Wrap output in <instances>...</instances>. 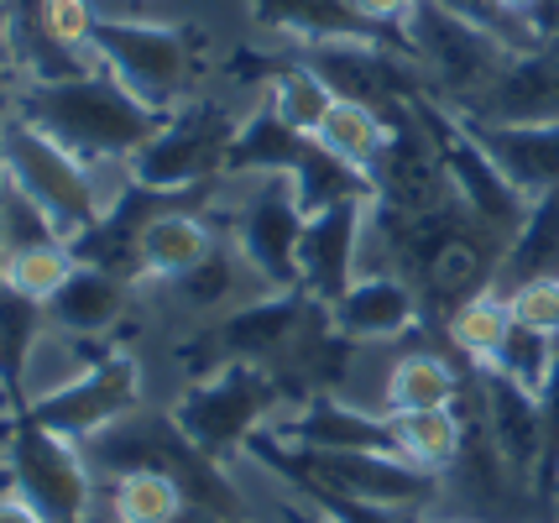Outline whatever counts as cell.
I'll use <instances>...</instances> for the list:
<instances>
[{
    "mask_svg": "<svg viewBox=\"0 0 559 523\" xmlns=\"http://www.w3.org/2000/svg\"><path fill=\"white\" fill-rule=\"evenodd\" d=\"M528 277H559V189L528 200V215L518 225V236L508 241L497 288L528 283Z\"/></svg>",
    "mask_w": 559,
    "mask_h": 523,
    "instance_id": "24",
    "label": "cell"
},
{
    "mask_svg": "<svg viewBox=\"0 0 559 523\" xmlns=\"http://www.w3.org/2000/svg\"><path fill=\"white\" fill-rule=\"evenodd\" d=\"M324 309L319 299H309L304 288H277V294H262V299L241 304L219 320L199 324L194 341H183V361L194 367L199 377L219 372V367H277L298 335L314 324V314Z\"/></svg>",
    "mask_w": 559,
    "mask_h": 523,
    "instance_id": "9",
    "label": "cell"
},
{
    "mask_svg": "<svg viewBox=\"0 0 559 523\" xmlns=\"http://www.w3.org/2000/svg\"><path fill=\"white\" fill-rule=\"evenodd\" d=\"M429 320V309L418 299L408 277L388 273V268H366L341 299L330 304V324L356 346H392L408 341L418 324Z\"/></svg>",
    "mask_w": 559,
    "mask_h": 523,
    "instance_id": "13",
    "label": "cell"
},
{
    "mask_svg": "<svg viewBox=\"0 0 559 523\" xmlns=\"http://www.w3.org/2000/svg\"><path fill=\"white\" fill-rule=\"evenodd\" d=\"M314 136H298L267 110V100L257 105L251 116L236 131V147H230V163H225V178H293L298 163L309 157Z\"/></svg>",
    "mask_w": 559,
    "mask_h": 523,
    "instance_id": "22",
    "label": "cell"
},
{
    "mask_svg": "<svg viewBox=\"0 0 559 523\" xmlns=\"http://www.w3.org/2000/svg\"><path fill=\"white\" fill-rule=\"evenodd\" d=\"M0 174H5V183H16L26 200H37L48 210V221L58 225V236L69 247L105 221L110 200L126 183V178L105 183V168L79 163L69 147H58L48 131H37L11 105H0Z\"/></svg>",
    "mask_w": 559,
    "mask_h": 523,
    "instance_id": "3",
    "label": "cell"
},
{
    "mask_svg": "<svg viewBox=\"0 0 559 523\" xmlns=\"http://www.w3.org/2000/svg\"><path fill=\"white\" fill-rule=\"evenodd\" d=\"M465 126L476 131V142L497 157V168L528 200L559 189V126H502V121H465Z\"/></svg>",
    "mask_w": 559,
    "mask_h": 523,
    "instance_id": "19",
    "label": "cell"
},
{
    "mask_svg": "<svg viewBox=\"0 0 559 523\" xmlns=\"http://www.w3.org/2000/svg\"><path fill=\"white\" fill-rule=\"evenodd\" d=\"M131 294H136V283L79 262L69 283L48 299V330L79 335V341H105L131 314Z\"/></svg>",
    "mask_w": 559,
    "mask_h": 523,
    "instance_id": "16",
    "label": "cell"
},
{
    "mask_svg": "<svg viewBox=\"0 0 559 523\" xmlns=\"http://www.w3.org/2000/svg\"><path fill=\"white\" fill-rule=\"evenodd\" d=\"M5 482L11 492H22L48 523H95L90 502H95V466L79 440H63L32 419H5Z\"/></svg>",
    "mask_w": 559,
    "mask_h": 523,
    "instance_id": "10",
    "label": "cell"
},
{
    "mask_svg": "<svg viewBox=\"0 0 559 523\" xmlns=\"http://www.w3.org/2000/svg\"><path fill=\"white\" fill-rule=\"evenodd\" d=\"M350 5H356V0H350Z\"/></svg>",
    "mask_w": 559,
    "mask_h": 523,
    "instance_id": "39",
    "label": "cell"
},
{
    "mask_svg": "<svg viewBox=\"0 0 559 523\" xmlns=\"http://www.w3.org/2000/svg\"><path fill=\"white\" fill-rule=\"evenodd\" d=\"M414 523H465V519H435V513H418Z\"/></svg>",
    "mask_w": 559,
    "mask_h": 523,
    "instance_id": "37",
    "label": "cell"
},
{
    "mask_svg": "<svg viewBox=\"0 0 559 523\" xmlns=\"http://www.w3.org/2000/svg\"><path fill=\"white\" fill-rule=\"evenodd\" d=\"M48 241H63L58 225L48 221V210L37 200H26L16 183H0V257L26 247H48Z\"/></svg>",
    "mask_w": 559,
    "mask_h": 523,
    "instance_id": "30",
    "label": "cell"
},
{
    "mask_svg": "<svg viewBox=\"0 0 559 523\" xmlns=\"http://www.w3.org/2000/svg\"><path fill=\"white\" fill-rule=\"evenodd\" d=\"M418 5L424 0H356V11H361L366 22L377 26V32H388V37H397V43H408L403 32L418 16Z\"/></svg>",
    "mask_w": 559,
    "mask_h": 523,
    "instance_id": "32",
    "label": "cell"
},
{
    "mask_svg": "<svg viewBox=\"0 0 559 523\" xmlns=\"http://www.w3.org/2000/svg\"><path fill=\"white\" fill-rule=\"evenodd\" d=\"M178 523H251V519H219V513H199V508H189Z\"/></svg>",
    "mask_w": 559,
    "mask_h": 523,
    "instance_id": "35",
    "label": "cell"
},
{
    "mask_svg": "<svg viewBox=\"0 0 559 523\" xmlns=\"http://www.w3.org/2000/svg\"><path fill=\"white\" fill-rule=\"evenodd\" d=\"M257 26L267 32H283L304 48H319V43H350V37H388L366 22L350 0H246ZM397 43V37H388Z\"/></svg>",
    "mask_w": 559,
    "mask_h": 523,
    "instance_id": "20",
    "label": "cell"
},
{
    "mask_svg": "<svg viewBox=\"0 0 559 523\" xmlns=\"http://www.w3.org/2000/svg\"><path fill=\"white\" fill-rule=\"evenodd\" d=\"M215 189H204V194H178V200H168L142 225V241H136L142 283H173V277H183L189 268H199V262L215 251L219 230L210 225V200H215Z\"/></svg>",
    "mask_w": 559,
    "mask_h": 523,
    "instance_id": "14",
    "label": "cell"
},
{
    "mask_svg": "<svg viewBox=\"0 0 559 523\" xmlns=\"http://www.w3.org/2000/svg\"><path fill=\"white\" fill-rule=\"evenodd\" d=\"M0 523H48V519H43L22 492H11V487H5V492H0Z\"/></svg>",
    "mask_w": 559,
    "mask_h": 523,
    "instance_id": "33",
    "label": "cell"
},
{
    "mask_svg": "<svg viewBox=\"0 0 559 523\" xmlns=\"http://www.w3.org/2000/svg\"><path fill=\"white\" fill-rule=\"evenodd\" d=\"M471 388V367L450 350L408 346L382 377V414H414V408H461Z\"/></svg>",
    "mask_w": 559,
    "mask_h": 523,
    "instance_id": "18",
    "label": "cell"
},
{
    "mask_svg": "<svg viewBox=\"0 0 559 523\" xmlns=\"http://www.w3.org/2000/svg\"><path fill=\"white\" fill-rule=\"evenodd\" d=\"M392 455H403L418 472L444 476L465 445V414L461 408H414V414H388Z\"/></svg>",
    "mask_w": 559,
    "mask_h": 523,
    "instance_id": "23",
    "label": "cell"
},
{
    "mask_svg": "<svg viewBox=\"0 0 559 523\" xmlns=\"http://www.w3.org/2000/svg\"><path fill=\"white\" fill-rule=\"evenodd\" d=\"M0 408H5V399H0ZM5 414H11V408H5Z\"/></svg>",
    "mask_w": 559,
    "mask_h": 523,
    "instance_id": "38",
    "label": "cell"
},
{
    "mask_svg": "<svg viewBox=\"0 0 559 523\" xmlns=\"http://www.w3.org/2000/svg\"><path fill=\"white\" fill-rule=\"evenodd\" d=\"M335 100H341V95L324 84V74H319L304 52L288 58V63H277V74L267 79V110L288 126V131H298V136H319V126H324V116H330Z\"/></svg>",
    "mask_w": 559,
    "mask_h": 523,
    "instance_id": "25",
    "label": "cell"
},
{
    "mask_svg": "<svg viewBox=\"0 0 559 523\" xmlns=\"http://www.w3.org/2000/svg\"><path fill=\"white\" fill-rule=\"evenodd\" d=\"M142 393H146L142 361L131 350L110 346L99 361L79 367L63 382H52L48 393H32L26 414H16V419H32V424H43V429H52V435H63V440L84 445V440H95L99 429H110L126 414H136Z\"/></svg>",
    "mask_w": 559,
    "mask_h": 523,
    "instance_id": "11",
    "label": "cell"
},
{
    "mask_svg": "<svg viewBox=\"0 0 559 523\" xmlns=\"http://www.w3.org/2000/svg\"><path fill=\"white\" fill-rule=\"evenodd\" d=\"M314 142L324 152H335L341 163H350V168H361V174L371 178L377 157H382L388 142H392V121L382 116V110L361 105V100H335L330 105V116H324V126H319Z\"/></svg>",
    "mask_w": 559,
    "mask_h": 523,
    "instance_id": "26",
    "label": "cell"
},
{
    "mask_svg": "<svg viewBox=\"0 0 559 523\" xmlns=\"http://www.w3.org/2000/svg\"><path fill=\"white\" fill-rule=\"evenodd\" d=\"M366 225H371V200H345L309 215L304 247H298V277L304 294L319 304H335L361 277L366 268Z\"/></svg>",
    "mask_w": 559,
    "mask_h": 523,
    "instance_id": "12",
    "label": "cell"
},
{
    "mask_svg": "<svg viewBox=\"0 0 559 523\" xmlns=\"http://www.w3.org/2000/svg\"><path fill=\"white\" fill-rule=\"evenodd\" d=\"M163 288H168V299L178 304L183 314H194L199 324H210V320H219V314H230V309H241V304L267 294L225 230H219L215 251H210L199 268H189L183 277H173V283H163Z\"/></svg>",
    "mask_w": 559,
    "mask_h": 523,
    "instance_id": "15",
    "label": "cell"
},
{
    "mask_svg": "<svg viewBox=\"0 0 559 523\" xmlns=\"http://www.w3.org/2000/svg\"><path fill=\"white\" fill-rule=\"evenodd\" d=\"M439 330H444V346H450V356H455L461 367L491 372V361H497V350H502V341H508V330H512L508 288L491 283L481 294H471V299L455 304V309L439 320Z\"/></svg>",
    "mask_w": 559,
    "mask_h": 523,
    "instance_id": "21",
    "label": "cell"
},
{
    "mask_svg": "<svg viewBox=\"0 0 559 523\" xmlns=\"http://www.w3.org/2000/svg\"><path fill=\"white\" fill-rule=\"evenodd\" d=\"M189 513L183 487L163 472L110 476V523H178Z\"/></svg>",
    "mask_w": 559,
    "mask_h": 523,
    "instance_id": "27",
    "label": "cell"
},
{
    "mask_svg": "<svg viewBox=\"0 0 559 523\" xmlns=\"http://www.w3.org/2000/svg\"><path fill=\"white\" fill-rule=\"evenodd\" d=\"M241 110L215 95H194L178 110H168L163 131L136 152V163L126 168L131 183H142L152 194H204L225 178L236 131H241Z\"/></svg>",
    "mask_w": 559,
    "mask_h": 523,
    "instance_id": "6",
    "label": "cell"
},
{
    "mask_svg": "<svg viewBox=\"0 0 559 523\" xmlns=\"http://www.w3.org/2000/svg\"><path fill=\"white\" fill-rule=\"evenodd\" d=\"M502 5H508V11H512V16H523V22H528V11H534V5H538V0H502Z\"/></svg>",
    "mask_w": 559,
    "mask_h": 523,
    "instance_id": "36",
    "label": "cell"
},
{
    "mask_svg": "<svg viewBox=\"0 0 559 523\" xmlns=\"http://www.w3.org/2000/svg\"><path fill=\"white\" fill-rule=\"evenodd\" d=\"M73 268H79V257H73L69 241H48V247H26V251L0 257V283L16 288L22 299L48 304L52 294L73 277Z\"/></svg>",
    "mask_w": 559,
    "mask_h": 523,
    "instance_id": "28",
    "label": "cell"
},
{
    "mask_svg": "<svg viewBox=\"0 0 559 523\" xmlns=\"http://www.w3.org/2000/svg\"><path fill=\"white\" fill-rule=\"evenodd\" d=\"M408 52L418 58V69L429 79L439 105H450L455 116H476L481 100L491 95V84L502 79V69L512 63V52L502 37H491L481 26L461 22L439 5H418V16L408 22Z\"/></svg>",
    "mask_w": 559,
    "mask_h": 523,
    "instance_id": "8",
    "label": "cell"
},
{
    "mask_svg": "<svg viewBox=\"0 0 559 523\" xmlns=\"http://www.w3.org/2000/svg\"><path fill=\"white\" fill-rule=\"evenodd\" d=\"M168 414L204 455H215L225 466L246 455L251 435H262V424L288 414V388L267 367H219L189 382Z\"/></svg>",
    "mask_w": 559,
    "mask_h": 523,
    "instance_id": "7",
    "label": "cell"
},
{
    "mask_svg": "<svg viewBox=\"0 0 559 523\" xmlns=\"http://www.w3.org/2000/svg\"><path fill=\"white\" fill-rule=\"evenodd\" d=\"M84 455L95 472L126 476V472H163L183 487L189 508L199 513H219V519H251L241 487L230 482V472L219 466L215 455L204 450L178 429L168 408H136L126 414L121 424L99 429L95 440H84Z\"/></svg>",
    "mask_w": 559,
    "mask_h": 523,
    "instance_id": "2",
    "label": "cell"
},
{
    "mask_svg": "<svg viewBox=\"0 0 559 523\" xmlns=\"http://www.w3.org/2000/svg\"><path fill=\"white\" fill-rule=\"evenodd\" d=\"M22 90V79H16V63L0 52V105H11V95Z\"/></svg>",
    "mask_w": 559,
    "mask_h": 523,
    "instance_id": "34",
    "label": "cell"
},
{
    "mask_svg": "<svg viewBox=\"0 0 559 523\" xmlns=\"http://www.w3.org/2000/svg\"><path fill=\"white\" fill-rule=\"evenodd\" d=\"M508 309H512V324H523V330H534V335L559 341V277H528V283H512Z\"/></svg>",
    "mask_w": 559,
    "mask_h": 523,
    "instance_id": "31",
    "label": "cell"
},
{
    "mask_svg": "<svg viewBox=\"0 0 559 523\" xmlns=\"http://www.w3.org/2000/svg\"><path fill=\"white\" fill-rule=\"evenodd\" d=\"M555 361H559V341L512 324L502 350H497V361H491V372H502L508 382H518L523 393L544 399V388H549V377H555Z\"/></svg>",
    "mask_w": 559,
    "mask_h": 523,
    "instance_id": "29",
    "label": "cell"
},
{
    "mask_svg": "<svg viewBox=\"0 0 559 523\" xmlns=\"http://www.w3.org/2000/svg\"><path fill=\"white\" fill-rule=\"evenodd\" d=\"M272 435H283L288 445L304 450H388L392 455V429L388 414H366L350 408L345 399H309L288 408Z\"/></svg>",
    "mask_w": 559,
    "mask_h": 523,
    "instance_id": "17",
    "label": "cell"
},
{
    "mask_svg": "<svg viewBox=\"0 0 559 523\" xmlns=\"http://www.w3.org/2000/svg\"><path fill=\"white\" fill-rule=\"evenodd\" d=\"M11 110H22L26 121L48 131L58 147H69L79 163L110 168V174H126L136 152L168 121L163 110L136 100L105 69H84V74L52 79V84H22L11 95Z\"/></svg>",
    "mask_w": 559,
    "mask_h": 523,
    "instance_id": "1",
    "label": "cell"
},
{
    "mask_svg": "<svg viewBox=\"0 0 559 523\" xmlns=\"http://www.w3.org/2000/svg\"><path fill=\"white\" fill-rule=\"evenodd\" d=\"M90 58H95V69L121 79L136 100H146L163 116L194 100L199 79H204L199 32L178 22H152V16H99Z\"/></svg>",
    "mask_w": 559,
    "mask_h": 523,
    "instance_id": "4",
    "label": "cell"
},
{
    "mask_svg": "<svg viewBox=\"0 0 559 523\" xmlns=\"http://www.w3.org/2000/svg\"><path fill=\"white\" fill-rule=\"evenodd\" d=\"M210 215H225V236L236 241L246 268L257 283L277 294V288H304L298 277V247H304V225L309 210L298 200L293 178H219Z\"/></svg>",
    "mask_w": 559,
    "mask_h": 523,
    "instance_id": "5",
    "label": "cell"
}]
</instances>
